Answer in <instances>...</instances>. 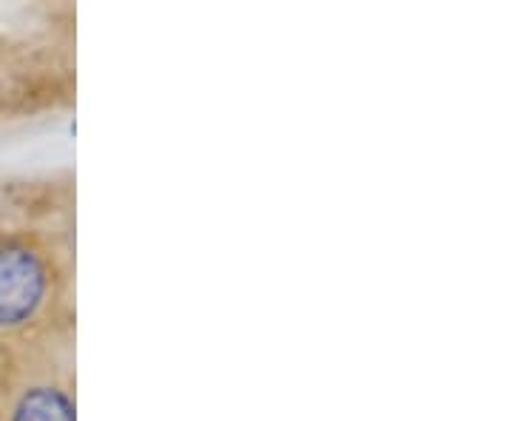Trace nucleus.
<instances>
[{"label": "nucleus", "instance_id": "obj_2", "mask_svg": "<svg viewBox=\"0 0 512 421\" xmlns=\"http://www.w3.org/2000/svg\"><path fill=\"white\" fill-rule=\"evenodd\" d=\"M12 421H74V407L66 393L52 387H37L20 399Z\"/></svg>", "mask_w": 512, "mask_h": 421}, {"label": "nucleus", "instance_id": "obj_1", "mask_svg": "<svg viewBox=\"0 0 512 421\" xmlns=\"http://www.w3.org/2000/svg\"><path fill=\"white\" fill-rule=\"evenodd\" d=\"M46 274L35 254L26 248H0V325L29 319L43 299Z\"/></svg>", "mask_w": 512, "mask_h": 421}]
</instances>
